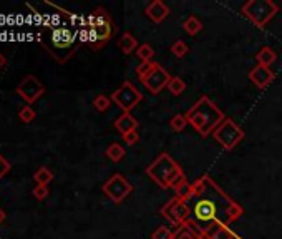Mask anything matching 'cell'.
<instances>
[{"label":"cell","mask_w":282,"mask_h":239,"mask_svg":"<svg viewBox=\"0 0 282 239\" xmlns=\"http://www.w3.org/2000/svg\"><path fill=\"white\" fill-rule=\"evenodd\" d=\"M10 168H12L10 161L5 158V156H2V154H0V179L7 175V173L10 171Z\"/></svg>","instance_id":"1f68e13d"},{"label":"cell","mask_w":282,"mask_h":239,"mask_svg":"<svg viewBox=\"0 0 282 239\" xmlns=\"http://www.w3.org/2000/svg\"><path fill=\"white\" fill-rule=\"evenodd\" d=\"M206 239H236L239 234L231 228H214L213 231L205 232Z\"/></svg>","instance_id":"ffe728a7"},{"label":"cell","mask_w":282,"mask_h":239,"mask_svg":"<svg viewBox=\"0 0 282 239\" xmlns=\"http://www.w3.org/2000/svg\"><path fill=\"white\" fill-rule=\"evenodd\" d=\"M136 55L140 57L141 62H153L154 50H153V47H151V45H148V44H141L140 47H138Z\"/></svg>","instance_id":"cb8c5ba5"},{"label":"cell","mask_w":282,"mask_h":239,"mask_svg":"<svg viewBox=\"0 0 282 239\" xmlns=\"http://www.w3.org/2000/svg\"><path fill=\"white\" fill-rule=\"evenodd\" d=\"M161 216H163L168 223L173 224L175 228H179L184 223H188L191 219V213L188 205L178 196H173V198L166 203V205L161 208Z\"/></svg>","instance_id":"30bf717a"},{"label":"cell","mask_w":282,"mask_h":239,"mask_svg":"<svg viewBox=\"0 0 282 239\" xmlns=\"http://www.w3.org/2000/svg\"><path fill=\"white\" fill-rule=\"evenodd\" d=\"M145 14L151 22L161 23L168 19V15H170V7H168L165 2H161V0H153V2L148 4V7L145 9Z\"/></svg>","instance_id":"5bb4252c"},{"label":"cell","mask_w":282,"mask_h":239,"mask_svg":"<svg viewBox=\"0 0 282 239\" xmlns=\"http://www.w3.org/2000/svg\"><path fill=\"white\" fill-rule=\"evenodd\" d=\"M171 239H206V236H205V232L197 231L189 223H184L183 226H179V228H175V232H173Z\"/></svg>","instance_id":"2e32d148"},{"label":"cell","mask_w":282,"mask_h":239,"mask_svg":"<svg viewBox=\"0 0 282 239\" xmlns=\"http://www.w3.org/2000/svg\"><path fill=\"white\" fill-rule=\"evenodd\" d=\"M173 232H175V229H170L168 226H159L151 234V239H171Z\"/></svg>","instance_id":"f1b7e54d"},{"label":"cell","mask_w":282,"mask_h":239,"mask_svg":"<svg viewBox=\"0 0 282 239\" xmlns=\"http://www.w3.org/2000/svg\"><path fill=\"white\" fill-rule=\"evenodd\" d=\"M45 93V87L35 75H27L19 85H17V95L25 100L28 105L35 103L37 100L42 98V95Z\"/></svg>","instance_id":"7c38bea8"},{"label":"cell","mask_w":282,"mask_h":239,"mask_svg":"<svg viewBox=\"0 0 282 239\" xmlns=\"http://www.w3.org/2000/svg\"><path fill=\"white\" fill-rule=\"evenodd\" d=\"M168 90H170L171 95L179 97V95L186 90V83H184L183 78H179V76H173V78L170 80V83H168Z\"/></svg>","instance_id":"603a6c76"},{"label":"cell","mask_w":282,"mask_h":239,"mask_svg":"<svg viewBox=\"0 0 282 239\" xmlns=\"http://www.w3.org/2000/svg\"><path fill=\"white\" fill-rule=\"evenodd\" d=\"M186 125H188V120H186V115H181V113L175 115L170 122V127L175 131H183L186 128Z\"/></svg>","instance_id":"484cf974"},{"label":"cell","mask_w":282,"mask_h":239,"mask_svg":"<svg viewBox=\"0 0 282 239\" xmlns=\"http://www.w3.org/2000/svg\"><path fill=\"white\" fill-rule=\"evenodd\" d=\"M118 47H119V50L125 53V55H130V53H133L135 50H138L140 44H138V40H136V37L133 33L125 32L122 35V38L118 40Z\"/></svg>","instance_id":"e0dca14e"},{"label":"cell","mask_w":282,"mask_h":239,"mask_svg":"<svg viewBox=\"0 0 282 239\" xmlns=\"http://www.w3.org/2000/svg\"><path fill=\"white\" fill-rule=\"evenodd\" d=\"M188 52H189V47L186 45L183 40H178L171 45V53L176 58H183L184 55H188Z\"/></svg>","instance_id":"d4e9b609"},{"label":"cell","mask_w":282,"mask_h":239,"mask_svg":"<svg viewBox=\"0 0 282 239\" xmlns=\"http://www.w3.org/2000/svg\"><path fill=\"white\" fill-rule=\"evenodd\" d=\"M241 12L257 28H264L275 17L279 7L272 0H249L243 5Z\"/></svg>","instance_id":"8992f818"},{"label":"cell","mask_w":282,"mask_h":239,"mask_svg":"<svg viewBox=\"0 0 282 239\" xmlns=\"http://www.w3.org/2000/svg\"><path fill=\"white\" fill-rule=\"evenodd\" d=\"M244 136H246L244 130L231 118H226L213 133V138L218 141L219 146L226 149V151H231V149L236 148L239 143L244 140Z\"/></svg>","instance_id":"52a82bcc"},{"label":"cell","mask_w":282,"mask_h":239,"mask_svg":"<svg viewBox=\"0 0 282 239\" xmlns=\"http://www.w3.org/2000/svg\"><path fill=\"white\" fill-rule=\"evenodd\" d=\"M274 78H275L274 71L269 67H264V65H256V67L249 71V80L261 90L267 88L274 82Z\"/></svg>","instance_id":"4fadbf2b"},{"label":"cell","mask_w":282,"mask_h":239,"mask_svg":"<svg viewBox=\"0 0 282 239\" xmlns=\"http://www.w3.org/2000/svg\"><path fill=\"white\" fill-rule=\"evenodd\" d=\"M101 189H103V193L113 203H122L123 200H127V196L133 191V186H131V183L122 175V173H115V175L103 184Z\"/></svg>","instance_id":"8fae6325"},{"label":"cell","mask_w":282,"mask_h":239,"mask_svg":"<svg viewBox=\"0 0 282 239\" xmlns=\"http://www.w3.org/2000/svg\"><path fill=\"white\" fill-rule=\"evenodd\" d=\"M257 65H264V67H271V65L277 60V53L271 47H262V49L256 53Z\"/></svg>","instance_id":"ac0fdd59"},{"label":"cell","mask_w":282,"mask_h":239,"mask_svg":"<svg viewBox=\"0 0 282 239\" xmlns=\"http://www.w3.org/2000/svg\"><path fill=\"white\" fill-rule=\"evenodd\" d=\"M5 219V213L2 211V209H0V224H2V221Z\"/></svg>","instance_id":"e575fe53"},{"label":"cell","mask_w":282,"mask_h":239,"mask_svg":"<svg viewBox=\"0 0 282 239\" xmlns=\"http://www.w3.org/2000/svg\"><path fill=\"white\" fill-rule=\"evenodd\" d=\"M141 82V85L145 87L149 93L153 95H158L163 92L165 88H168V83H170V80L173 78V76L168 73V71L161 67L159 63H153V67L149 68L145 75L138 76Z\"/></svg>","instance_id":"9c48e42d"},{"label":"cell","mask_w":282,"mask_h":239,"mask_svg":"<svg viewBox=\"0 0 282 239\" xmlns=\"http://www.w3.org/2000/svg\"><path fill=\"white\" fill-rule=\"evenodd\" d=\"M186 120L203 138L213 135L214 130L224 122L226 116L208 97H201L186 113Z\"/></svg>","instance_id":"277c9868"},{"label":"cell","mask_w":282,"mask_h":239,"mask_svg":"<svg viewBox=\"0 0 282 239\" xmlns=\"http://www.w3.org/2000/svg\"><path fill=\"white\" fill-rule=\"evenodd\" d=\"M123 141H125V145L135 146L136 143L140 141V135H138V131H130V133L123 135Z\"/></svg>","instance_id":"4dcf8cb0"},{"label":"cell","mask_w":282,"mask_h":239,"mask_svg":"<svg viewBox=\"0 0 282 239\" xmlns=\"http://www.w3.org/2000/svg\"><path fill=\"white\" fill-rule=\"evenodd\" d=\"M110 105H111V98L105 97V95H98V97H95L93 100V106L98 111H106L110 108Z\"/></svg>","instance_id":"4316f807"},{"label":"cell","mask_w":282,"mask_h":239,"mask_svg":"<svg viewBox=\"0 0 282 239\" xmlns=\"http://www.w3.org/2000/svg\"><path fill=\"white\" fill-rule=\"evenodd\" d=\"M83 32H85V42H88L90 47L100 50L111 40L115 33V23L103 7H98L88 17H85Z\"/></svg>","instance_id":"5b68a950"},{"label":"cell","mask_w":282,"mask_h":239,"mask_svg":"<svg viewBox=\"0 0 282 239\" xmlns=\"http://www.w3.org/2000/svg\"><path fill=\"white\" fill-rule=\"evenodd\" d=\"M83 27H85L83 17L80 19L71 15L70 12L55 5V14L50 15L49 22L40 25L38 42L58 63H65L85 42Z\"/></svg>","instance_id":"7a4b0ae2"},{"label":"cell","mask_w":282,"mask_h":239,"mask_svg":"<svg viewBox=\"0 0 282 239\" xmlns=\"http://www.w3.org/2000/svg\"><path fill=\"white\" fill-rule=\"evenodd\" d=\"M33 179L37 181V184H44V186H47V184L53 179V173L49 168H45V166H40V168L35 171Z\"/></svg>","instance_id":"7402d4cb"},{"label":"cell","mask_w":282,"mask_h":239,"mask_svg":"<svg viewBox=\"0 0 282 239\" xmlns=\"http://www.w3.org/2000/svg\"><path fill=\"white\" fill-rule=\"evenodd\" d=\"M153 63H154V62H141V63L138 65V67H136V75H138V76L145 75L146 71H148L149 68L153 67Z\"/></svg>","instance_id":"d6a6232c"},{"label":"cell","mask_w":282,"mask_h":239,"mask_svg":"<svg viewBox=\"0 0 282 239\" xmlns=\"http://www.w3.org/2000/svg\"><path fill=\"white\" fill-rule=\"evenodd\" d=\"M183 201L191 213L188 223L201 232H209L214 228H229L244 214L243 206L221 189L209 175L197 176Z\"/></svg>","instance_id":"6da1fadb"},{"label":"cell","mask_w":282,"mask_h":239,"mask_svg":"<svg viewBox=\"0 0 282 239\" xmlns=\"http://www.w3.org/2000/svg\"><path fill=\"white\" fill-rule=\"evenodd\" d=\"M106 158L113 161V163H119L123 158H125V154H127V149H125V146H122L119 143H111L110 146L106 148Z\"/></svg>","instance_id":"d6986e66"},{"label":"cell","mask_w":282,"mask_h":239,"mask_svg":"<svg viewBox=\"0 0 282 239\" xmlns=\"http://www.w3.org/2000/svg\"><path fill=\"white\" fill-rule=\"evenodd\" d=\"M146 175L151 178L161 189H175V193H178L179 189L184 188L186 184H189L188 178H186V175L181 170V166H179L168 153H161L158 158L153 160L151 165H148Z\"/></svg>","instance_id":"3957f363"},{"label":"cell","mask_w":282,"mask_h":239,"mask_svg":"<svg viewBox=\"0 0 282 239\" xmlns=\"http://www.w3.org/2000/svg\"><path fill=\"white\" fill-rule=\"evenodd\" d=\"M32 193L35 196V200L44 201L47 196H49V186H44V184H37V186L33 188Z\"/></svg>","instance_id":"f546056e"},{"label":"cell","mask_w":282,"mask_h":239,"mask_svg":"<svg viewBox=\"0 0 282 239\" xmlns=\"http://www.w3.org/2000/svg\"><path fill=\"white\" fill-rule=\"evenodd\" d=\"M143 100V93L131 82H125L122 87L116 88L111 95V101L123 110V113H130L135 106Z\"/></svg>","instance_id":"ba28073f"},{"label":"cell","mask_w":282,"mask_h":239,"mask_svg":"<svg viewBox=\"0 0 282 239\" xmlns=\"http://www.w3.org/2000/svg\"><path fill=\"white\" fill-rule=\"evenodd\" d=\"M5 63H7V60H5V57L2 55V53H0V70L5 67Z\"/></svg>","instance_id":"836d02e7"},{"label":"cell","mask_w":282,"mask_h":239,"mask_svg":"<svg viewBox=\"0 0 282 239\" xmlns=\"http://www.w3.org/2000/svg\"><path fill=\"white\" fill-rule=\"evenodd\" d=\"M183 28H184V32L188 35H197L203 30V23H201L199 19H197V17L191 15V17H188V19L184 20Z\"/></svg>","instance_id":"44dd1931"},{"label":"cell","mask_w":282,"mask_h":239,"mask_svg":"<svg viewBox=\"0 0 282 239\" xmlns=\"http://www.w3.org/2000/svg\"><path fill=\"white\" fill-rule=\"evenodd\" d=\"M236 239H244V237H241V236H237V237H236Z\"/></svg>","instance_id":"d590c367"},{"label":"cell","mask_w":282,"mask_h":239,"mask_svg":"<svg viewBox=\"0 0 282 239\" xmlns=\"http://www.w3.org/2000/svg\"><path fill=\"white\" fill-rule=\"evenodd\" d=\"M35 116H37V113L32 108V106H23V108L19 111V118L22 120V123H32Z\"/></svg>","instance_id":"83f0119b"},{"label":"cell","mask_w":282,"mask_h":239,"mask_svg":"<svg viewBox=\"0 0 282 239\" xmlns=\"http://www.w3.org/2000/svg\"><path fill=\"white\" fill-rule=\"evenodd\" d=\"M115 128L122 135H127V133H130V131H136L138 120L131 115V113H122V115L115 120Z\"/></svg>","instance_id":"9a60e30c"}]
</instances>
